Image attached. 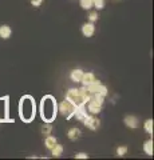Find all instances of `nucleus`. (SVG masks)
<instances>
[{
	"instance_id": "obj_7",
	"label": "nucleus",
	"mask_w": 154,
	"mask_h": 160,
	"mask_svg": "<svg viewBox=\"0 0 154 160\" xmlns=\"http://www.w3.org/2000/svg\"><path fill=\"white\" fill-rule=\"evenodd\" d=\"M94 32H95V26H94V23L88 22V23H84L82 26V33L86 38H91L94 35Z\"/></svg>"
},
{
	"instance_id": "obj_6",
	"label": "nucleus",
	"mask_w": 154,
	"mask_h": 160,
	"mask_svg": "<svg viewBox=\"0 0 154 160\" xmlns=\"http://www.w3.org/2000/svg\"><path fill=\"white\" fill-rule=\"evenodd\" d=\"M123 123L127 128H138L140 126V120L137 116H133V115H127V116L123 119Z\"/></svg>"
},
{
	"instance_id": "obj_25",
	"label": "nucleus",
	"mask_w": 154,
	"mask_h": 160,
	"mask_svg": "<svg viewBox=\"0 0 154 160\" xmlns=\"http://www.w3.org/2000/svg\"><path fill=\"white\" fill-rule=\"evenodd\" d=\"M42 2L43 0H31V6H34V7H39L42 4Z\"/></svg>"
},
{
	"instance_id": "obj_18",
	"label": "nucleus",
	"mask_w": 154,
	"mask_h": 160,
	"mask_svg": "<svg viewBox=\"0 0 154 160\" xmlns=\"http://www.w3.org/2000/svg\"><path fill=\"white\" fill-rule=\"evenodd\" d=\"M52 132V126H51V123H44L43 126H42V133L43 135H50Z\"/></svg>"
},
{
	"instance_id": "obj_17",
	"label": "nucleus",
	"mask_w": 154,
	"mask_h": 160,
	"mask_svg": "<svg viewBox=\"0 0 154 160\" xmlns=\"http://www.w3.org/2000/svg\"><path fill=\"white\" fill-rule=\"evenodd\" d=\"M143 127H145V131L147 133L153 135V120L151 119H147L145 123H143Z\"/></svg>"
},
{
	"instance_id": "obj_2",
	"label": "nucleus",
	"mask_w": 154,
	"mask_h": 160,
	"mask_svg": "<svg viewBox=\"0 0 154 160\" xmlns=\"http://www.w3.org/2000/svg\"><path fill=\"white\" fill-rule=\"evenodd\" d=\"M36 115V104L35 99L31 95H24L19 102V118L24 123H31Z\"/></svg>"
},
{
	"instance_id": "obj_21",
	"label": "nucleus",
	"mask_w": 154,
	"mask_h": 160,
	"mask_svg": "<svg viewBox=\"0 0 154 160\" xmlns=\"http://www.w3.org/2000/svg\"><path fill=\"white\" fill-rule=\"evenodd\" d=\"M126 153H127V147L126 146H122V147L117 148V155L118 156H125Z\"/></svg>"
},
{
	"instance_id": "obj_4",
	"label": "nucleus",
	"mask_w": 154,
	"mask_h": 160,
	"mask_svg": "<svg viewBox=\"0 0 154 160\" xmlns=\"http://www.w3.org/2000/svg\"><path fill=\"white\" fill-rule=\"evenodd\" d=\"M58 109L66 119H71L74 116V113H75V111H77V106L74 103H71L70 100L66 99L64 102H62L61 104H59Z\"/></svg>"
},
{
	"instance_id": "obj_26",
	"label": "nucleus",
	"mask_w": 154,
	"mask_h": 160,
	"mask_svg": "<svg viewBox=\"0 0 154 160\" xmlns=\"http://www.w3.org/2000/svg\"><path fill=\"white\" fill-rule=\"evenodd\" d=\"M0 123H2V122H0Z\"/></svg>"
},
{
	"instance_id": "obj_19",
	"label": "nucleus",
	"mask_w": 154,
	"mask_h": 160,
	"mask_svg": "<svg viewBox=\"0 0 154 160\" xmlns=\"http://www.w3.org/2000/svg\"><path fill=\"white\" fill-rule=\"evenodd\" d=\"M81 7L83 9H90V8H93V0H81Z\"/></svg>"
},
{
	"instance_id": "obj_5",
	"label": "nucleus",
	"mask_w": 154,
	"mask_h": 160,
	"mask_svg": "<svg viewBox=\"0 0 154 160\" xmlns=\"http://www.w3.org/2000/svg\"><path fill=\"white\" fill-rule=\"evenodd\" d=\"M82 122H83L84 126H86L88 129H91V131H97V129L101 127V120H99L98 118H95V115H91V116L87 115Z\"/></svg>"
},
{
	"instance_id": "obj_23",
	"label": "nucleus",
	"mask_w": 154,
	"mask_h": 160,
	"mask_svg": "<svg viewBox=\"0 0 154 160\" xmlns=\"http://www.w3.org/2000/svg\"><path fill=\"white\" fill-rule=\"evenodd\" d=\"M98 18H99V16H98V12H90V13H88V20H90L91 23L97 22Z\"/></svg>"
},
{
	"instance_id": "obj_1",
	"label": "nucleus",
	"mask_w": 154,
	"mask_h": 160,
	"mask_svg": "<svg viewBox=\"0 0 154 160\" xmlns=\"http://www.w3.org/2000/svg\"><path fill=\"white\" fill-rule=\"evenodd\" d=\"M39 112H40V118L44 123H52L55 120L58 112V104L55 98L51 96V95L43 96L40 107H39Z\"/></svg>"
},
{
	"instance_id": "obj_11",
	"label": "nucleus",
	"mask_w": 154,
	"mask_h": 160,
	"mask_svg": "<svg viewBox=\"0 0 154 160\" xmlns=\"http://www.w3.org/2000/svg\"><path fill=\"white\" fill-rule=\"evenodd\" d=\"M101 82H99L98 79H95L93 83H90L88 86H86V88H87V91H88V93L90 95H94V93H97L98 92V89H99V87H101Z\"/></svg>"
},
{
	"instance_id": "obj_12",
	"label": "nucleus",
	"mask_w": 154,
	"mask_h": 160,
	"mask_svg": "<svg viewBox=\"0 0 154 160\" xmlns=\"http://www.w3.org/2000/svg\"><path fill=\"white\" fill-rule=\"evenodd\" d=\"M81 135H82L81 129L77 128V127L70 128V129H68V132H67V136H68V139H70V140H77V139L81 138Z\"/></svg>"
},
{
	"instance_id": "obj_15",
	"label": "nucleus",
	"mask_w": 154,
	"mask_h": 160,
	"mask_svg": "<svg viewBox=\"0 0 154 160\" xmlns=\"http://www.w3.org/2000/svg\"><path fill=\"white\" fill-rule=\"evenodd\" d=\"M143 151L146 152L147 156H153V140H146L143 144Z\"/></svg>"
},
{
	"instance_id": "obj_10",
	"label": "nucleus",
	"mask_w": 154,
	"mask_h": 160,
	"mask_svg": "<svg viewBox=\"0 0 154 160\" xmlns=\"http://www.w3.org/2000/svg\"><path fill=\"white\" fill-rule=\"evenodd\" d=\"M88 115V112H87V109H86V106H81V107H77V111H75V113H74V116H75L78 120H82L86 118Z\"/></svg>"
},
{
	"instance_id": "obj_13",
	"label": "nucleus",
	"mask_w": 154,
	"mask_h": 160,
	"mask_svg": "<svg viewBox=\"0 0 154 160\" xmlns=\"http://www.w3.org/2000/svg\"><path fill=\"white\" fill-rule=\"evenodd\" d=\"M82 76H83V71L82 69H74V71L71 72L70 75V78L74 83H81V80H82Z\"/></svg>"
},
{
	"instance_id": "obj_16",
	"label": "nucleus",
	"mask_w": 154,
	"mask_h": 160,
	"mask_svg": "<svg viewBox=\"0 0 154 160\" xmlns=\"http://www.w3.org/2000/svg\"><path fill=\"white\" fill-rule=\"evenodd\" d=\"M62 153H63V147L61 146V144H58V143H56L55 146L51 148V155H52L54 158H59Z\"/></svg>"
},
{
	"instance_id": "obj_9",
	"label": "nucleus",
	"mask_w": 154,
	"mask_h": 160,
	"mask_svg": "<svg viewBox=\"0 0 154 160\" xmlns=\"http://www.w3.org/2000/svg\"><path fill=\"white\" fill-rule=\"evenodd\" d=\"M95 75H94L93 72H83V76H82V80H81V83L83 84L84 87L88 86L90 83H93L94 80H95Z\"/></svg>"
},
{
	"instance_id": "obj_8",
	"label": "nucleus",
	"mask_w": 154,
	"mask_h": 160,
	"mask_svg": "<svg viewBox=\"0 0 154 160\" xmlns=\"http://www.w3.org/2000/svg\"><path fill=\"white\" fill-rule=\"evenodd\" d=\"M12 35V29L9 26H7V24H3V26H0V38L7 40L9 39V36Z\"/></svg>"
},
{
	"instance_id": "obj_24",
	"label": "nucleus",
	"mask_w": 154,
	"mask_h": 160,
	"mask_svg": "<svg viewBox=\"0 0 154 160\" xmlns=\"http://www.w3.org/2000/svg\"><path fill=\"white\" fill-rule=\"evenodd\" d=\"M75 158H77V159H87V158H88V155H87V153H84V152H79V153L75 155Z\"/></svg>"
},
{
	"instance_id": "obj_3",
	"label": "nucleus",
	"mask_w": 154,
	"mask_h": 160,
	"mask_svg": "<svg viewBox=\"0 0 154 160\" xmlns=\"http://www.w3.org/2000/svg\"><path fill=\"white\" fill-rule=\"evenodd\" d=\"M91 95L88 93L87 88L86 87H82V88H71L68 89L67 93H66V99L70 100L71 103H74L77 107H81V106H86V103L88 102Z\"/></svg>"
},
{
	"instance_id": "obj_20",
	"label": "nucleus",
	"mask_w": 154,
	"mask_h": 160,
	"mask_svg": "<svg viewBox=\"0 0 154 160\" xmlns=\"http://www.w3.org/2000/svg\"><path fill=\"white\" fill-rule=\"evenodd\" d=\"M93 7H95L97 9H102L105 7V0H93Z\"/></svg>"
},
{
	"instance_id": "obj_22",
	"label": "nucleus",
	"mask_w": 154,
	"mask_h": 160,
	"mask_svg": "<svg viewBox=\"0 0 154 160\" xmlns=\"http://www.w3.org/2000/svg\"><path fill=\"white\" fill-rule=\"evenodd\" d=\"M97 93H99V95H102V96H107V93H109V91H107V87L106 86H103V84H101V87H99V89H98V92Z\"/></svg>"
},
{
	"instance_id": "obj_14",
	"label": "nucleus",
	"mask_w": 154,
	"mask_h": 160,
	"mask_svg": "<svg viewBox=\"0 0 154 160\" xmlns=\"http://www.w3.org/2000/svg\"><path fill=\"white\" fill-rule=\"evenodd\" d=\"M56 143H58L56 142V138L55 136H51V135H47L46 140H44V146H46V148H48V149H51Z\"/></svg>"
}]
</instances>
